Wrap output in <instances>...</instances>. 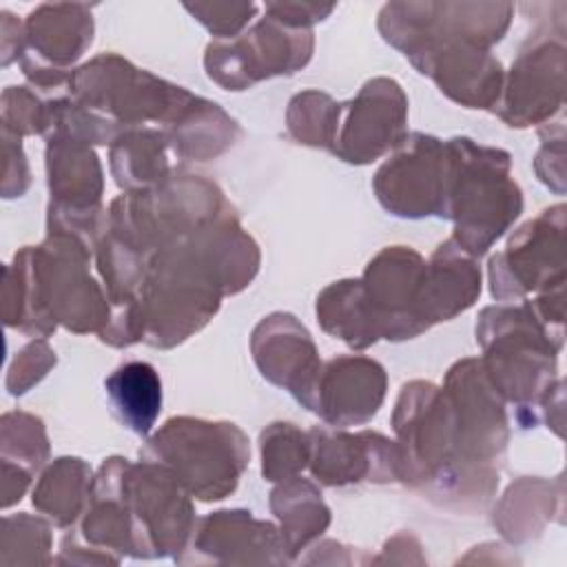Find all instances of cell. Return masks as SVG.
Instances as JSON below:
<instances>
[{"instance_id": "e0dca14e", "label": "cell", "mask_w": 567, "mask_h": 567, "mask_svg": "<svg viewBox=\"0 0 567 567\" xmlns=\"http://www.w3.org/2000/svg\"><path fill=\"white\" fill-rule=\"evenodd\" d=\"M270 505L281 520V538L290 554H297L310 538L321 534L330 520L321 494L297 476L272 492Z\"/></svg>"}, {"instance_id": "2e32d148", "label": "cell", "mask_w": 567, "mask_h": 567, "mask_svg": "<svg viewBox=\"0 0 567 567\" xmlns=\"http://www.w3.org/2000/svg\"><path fill=\"white\" fill-rule=\"evenodd\" d=\"M317 315L326 332L354 348H365L379 339L361 281L348 279L326 288L317 299Z\"/></svg>"}, {"instance_id": "9c48e42d", "label": "cell", "mask_w": 567, "mask_h": 567, "mask_svg": "<svg viewBox=\"0 0 567 567\" xmlns=\"http://www.w3.org/2000/svg\"><path fill=\"white\" fill-rule=\"evenodd\" d=\"M310 467L312 474L328 485H343L352 481H388L401 478L399 447L381 434H334L312 430L310 436Z\"/></svg>"}, {"instance_id": "52a82bcc", "label": "cell", "mask_w": 567, "mask_h": 567, "mask_svg": "<svg viewBox=\"0 0 567 567\" xmlns=\"http://www.w3.org/2000/svg\"><path fill=\"white\" fill-rule=\"evenodd\" d=\"M399 146L396 155L377 173L374 190L379 202L401 217L441 215L445 144L436 137L412 133Z\"/></svg>"}, {"instance_id": "ffe728a7", "label": "cell", "mask_w": 567, "mask_h": 567, "mask_svg": "<svg viewBox=\"0 0 567 567\" xmlns=\"http://www.w3.org/2000/svg\"><path fill=\"white\" fill-rule=\"evenodd\" d=\"M264 476L268 481L292 478L310 456V441L290 423H272L261 434Z\"/></svg>"}, {"instance_id": "8992f818", "label": "cell", "mask_w": 567, "mask_h": 567, "mask_svg": "<svg viewBox=\"0 0 567 567\" xmlns=\"http://www.w3.org/2000/svg\"><path fill=\"white\" fill-rule=\"evenodd\" d=\"M408 102L401 86L379 78L368 82L359 97L339 104L332 151L352 164H368L405 135Z\"/></svg>"}, {"instance_id": "6da1fadb", "label": "cell", "mask_w": 567, "mask_h": 567, "mask_svg": "<svg viewBox=\"0 0 567 567\" xmlns=\"http://www.w3.org/2000/svg\"><path fill=\"white\" fill-rule=\"evenodd\" d=\"M523 197L509 179V155L456 137L445 144L441 215L456 221L454 241L472 257L483 255L518 217Z\"/></svg>"}, {"instance_id": "ba28073f", "label": "cell", "mask_w": 567, "mask_h": 567, "mask_svg": "<svg viewBox=\"0 0 567 567\" xmlns=\"http://www.w3.org/2000/svg\"><path fill=\"white\" fill-rule=\"evenodd\" d=\"M385 394V374L377 361L341 357L319 370L306 408L332 425H359L377 414Z\"/></svg>"}, {"instance_id": "277c9868", "label": "cell", "mask_w": 567, "mask_h": 567, "mask_svg": "<svg viewBox=\"0 0 567 567\" xmlns=\"http://www.w3.org/2000/svg\"><path fill=\"white\" fill-rule=\"evenodd\" d=\"M310 51L312 38L306 29H292L268 18L235 44H210L206 69L221 86L241 91L261 78L292 73L308 62Z\"/></svg>"}, {"instance_id": "7a4b0ae2", "label": "cell", "mask_w": 567, "mask_h": 567, "mask_svg": "<svg viewBox=\"0 0 567 567\" xmlns=\"http://www.w3.org/2000/svg\"><path fill=\"white\" fill-rule=\"evenodd\" d=\"M476 339L485 348L481 365L498 394L523 403L551 390L563 334L554 332L532 303L483 310Z\"/></svg>"}, {"instance_id": "d6986e66", "label": "cell", "mask_w": 567, "mask_h": 567, "mask_svg": "<svg viewBox=\"0 0 567 567\" xmlns=\"http://www.w3.org/2000/svg\"><path fill=\"white\" fill-rule=\"evenodd\" d=\"M117 142L120 144H115L111 153V164L120 186L144 188L166 175V155L159 144L162 135L153 131H137Z\"/></svg>"}, {"instance_id": "3957f363", "label": "cell", "mask_w": 567, "mask_h": 567, "mask_svg": "<svg viewBox=\"0 0 567 567\" xmlns=\"http://www.w3.org/2000/svg\"><path fill=\"white\" fill-rule=\"evenodd\" d=\"M151 461L168 467L190 494L204 501L235 489L248 463V441L233 423L171 419L151 441Z\"/></svg>"}, {"instance_id": "9a60e30c", "label": "cell", "mask_w": 567, "mask_h": 567, "mask_svg": "<svg viewBox=\"0 0 567 567\" xmlns=\"http://www.w3.org/2000/svg\"><path fill=\"white\" fill-rule=\"evenodd\" d=\"M104 385L117 419L135 434H146L162 408V383L155 368L142 361L124 363Z\"/></svg>"}, {"instance_id": "7c38bea8", "label": "cell", "mask_w": 567, "mask_h": 567, "mask_svg": "<svg viewBox=\"0 0 567 567\" xmlns=\"http://www.w3.org/2000/svg\"><path fill=\"white\" fill-rule=\"evenodd\" d=\"M481 292V272L454 239L439 246L432 261L425 264V275L419 292V319L425 330L452 319L474 303Z\"/></svg>"}, {"instance_id": "5b68a950", "label": "cell", "mask_w": 567, "mask_h": 567, "mask_svg": "<svg viewBox=\"0 0 567 567\" xmlns=\"http://www.w3.org/2000/svg\"><path fill=\"white\" fill-rule=\"evenodd\" d=\"M489 279L496 299H512L527 290L563 286V206H554L538 219L525 224L512 237L507 250L492 257Z\"/></svg>"}, {"instance_id": "ac0fdd59", "label": "cell", "mask_w": 567, "mask_h": 567, "mask_svg": "<svg viewBox=\"0 0 567 567\" xmlns=\"http://www.w3.org/2000/svg\"><path fill=\"white\" fill-rule=\"evenodd\" d=\"M91 470L80 458H58L33 492V505L58 525H69L80 514L89 494Z\"/></svg>"}, {"instance_id": "5bb4252c", "label": "cell", "mask_w": 567, "mask_h": 567, "mask_svg": "<svg viewBox=\"0 0 567 567\" xmlns=\"http://www.w3.org/2000/svg\"><path fill=\"white\" fill-rule=\"evenodd\" d=\"M49 186L55 195V206L73 215L91 213L100 199L102 171L93 151L71 135H55L49 140Z\"/></svg>"}, {"instance_id": "4fadbf2b", "label": "cell", "mask_w": 567, "mask_h": 567, "mask_svg": "<svg viewBox=\"0 0 567 567\" xmlns=\"http://www.w3.org/2000/svg\"><path fill=\"white\" fill-rule=\"evenodd\" d=\"M195 549L215 563H281L284 538L270 523L255 520L250 512H215L199 523Z\"/></svg>"}, {"instance_id": "8fae6325", "label": "cell", "mask_w": 567, "mask_h": 567, "mask_svg": "<svg viewBox=\"0 0 567 567\" xmlns=\"http://www.w3.org/2000/svg\"><path fill=\"white\" fill-rule=\"evenodd\" d=\"M563 44L545 42L525 51L512 66L501 117L512 126H527L551 117L563 104Z\"/></svg>"}, {"instance_id": "44dd1931", "label": "cell", "mask_w": 567, "mask_h": 567, "mask_svg": "<svg viewBox=\"0 0 567 567\" xmlns=\"http://www.w3.org/2000/svg\"><path fill=\"white\" fill-rule=\"evenodd\" d=\"M339 104H334L326 93L308 91L290 102L288 126L290 133L310 146H332L334 124Z\"/></svg>"}, {"instance_id": "30bf717a", "label": "cell", "mask_w": 567, "mask_h": 567, "mask_svg": "<svg viewBox=\"0 0 567 567\" xmlns=\"http://www.w3.org/2000/svg\"><path fill=\"white\" fill-rule=\"evenodd\" d=\"M252 352L261 374L288 388L306 405L321 370L306 328L299 326L292 315H270L252 334Z\"/></svg>"}]
</instances>
